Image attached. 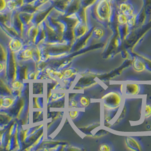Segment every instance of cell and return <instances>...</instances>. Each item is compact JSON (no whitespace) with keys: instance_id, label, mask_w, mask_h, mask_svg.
I'll return each mask as SVG.
<instances>
[{"instance_id":"cell-2","label":"cell","mask_w":151,"mask_h":151,"mask_svg":"<svg viewBox=\"0 0 151 151\" xmlns=\"http://www.w3.org/2000/svg\"><path fill=\"white\" fill-rule=\"evenodd\" d=\"M140 91L139 86L137 84H127L126 87V92L130 95H136Z\"/></svg>"},{"instance_id":"cell-4","label":"cell","mask_w":151,"mask_h":151,"mask_svg":"<svg viewBox=\"0 0 151 151\" xmlns=\"http://www.w3.org/2000/svg\"><path fill=\"white\" fill-rule=\"evenodd\" d=\"M134 68L138 71H142L145 69V65L142 61L138 60L135 62Z\"/></svg>"},{"instance_id":"cell-6","label":"cell","mask_w":151,"mask_h":151,"mask_svg":"<svg viewBox=\"0 0 151 151\" xmlns=\"http://www.w3.org/2000/svg\"><path fill=\"white\" fill-rule=\"evenodd\" d=\"M145 113L144 116L145 118H149L151 116V105H146L145 107Z\"/></svg>"},{"instance_id":"cell-7","label":"cell","mask_w":151,"mask_h":151,"mask_svg":"<svg viewBox=\"0 0 151 151\" xmlns=\"http://www.w3.org/2000/svg\"><path fill=\"white\" fill-rule=\"evenodd\" d=\"M80 103L83 106H87L90 103L89 99L86 97H82L80 100Z\"/></svg>"},{"instance_id":"cell-3","label":"cell","mask_w":151,"mask_h":151,"mask_svg":"<svg viewBox=\"0 0 151 151\" xmlns=\"http://www.w3.org/2000/svg\"><path fill=\"white\" fill-rule=\"evenodd\" d=\"M93 33L96 37L101 38L103 37L105 34V31L103 28L98 27L95 28V29L93 31Z\"/></svg>"},{"instance_id":"cell-5","label":"cell","mask_w":151,"mask_h":151,"mask_svg":"<svg viewBox=\"0 0 151 151\" xmlns=\"http://www.w3.org/2000/svg\"><path fill=\"white\" fill-rule=\"evenodd\" d=\"M127 143H128V145H130L131 147L136 148L137 150H140V149H139V144L135 139H134L132 138H128V142Z\"/></svg>"},{"instance_id":"cell-8","label":"cell","mask_w":151,"mask_h":151,"mask_svg":"<svg viewBox=\"0 0 151 151\" xmlns=\"http://www.w3.org/2000/svg\"><path fill=\"white\" fill-rule=\"evenodd\" d=\"M99 150L102 151H109L111 150V148L108 144L103 143L100 145Z\"/></svg>"},{"instance_id":"cell-1","label":"cell","mask_w":151,"mask_h":151,"mask_svg":"<svg viewBox=\"0 0 151 151\" xmlns=\"http://www.w3.org/2000/svg\"><path fill=\"white\" fill-rule=\"evenodd\" d=\"M105 106L109 109L115 108L119 105L121 102V96L114 92H110L103 96Z\"/></svg>"},{"instance_id":"cell-9","label":"cell","mask_w":151,"mask_h":151,"mask_svg":"<svg viewBox=\"0 0 151 151\" xmlns=\"http://www.w3.org/2000/svg\"><path fill=\"white\" fill-rule=\"evenodd\" d=\"M77 111H72V112H70V116L72 118H75V117L77 116Z\"/></svg>"}]
</instances>
